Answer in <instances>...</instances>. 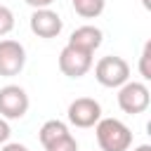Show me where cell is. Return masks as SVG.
Masks as SVG:
<instances>
[{"label": "cell", "instance_id": "cell-7", "mask_svg": "<svg viewBox=\"0 0 151 151\" xmlns=\"http://www.w3.org/2000/svg\"><path fill=\"white\" fill-rule=\"evenodd\" d=\"M92 68V54L66 45L59 52V71L68 78H83Z\"/></svg>", "mask_w": 151, "mask_h": 151}, {"label": "cell", "instance_id": "cell-14", "mask_svg": "<svg viewBox=\"0 0 151 151\" xmlns=\"http://www.w3.org/2000/svg\"><path fill=\"white\" fill-rule=\"evenodd\" d=\"M14 28V12L5 5H0V38L7 35L9 31Z\"/></svg>", "mask_w": 151, "mask_h": 151}, {"label": "cell", "instance_id": "cell-6", "mask_svg": "<svg viewBox=\"0 0 151 151\" xmlns=\"http://www.w3.org/2000/svg\"><path fill=\"white\" fill-rule=\"evenodd\" d=\"M26 66V50L19 40H0V76H19Z\"/></svg>", "mask_w": 151, "mask_h": 151}, {"label": "cell", "instance_id": "cell-4", "mask_svg": "<svg viewBox=\"0 0 151 151\" xmlns=\"http://www.w3.org/2000/svg\"><path fill=\"white\" fill-rule=\"evenodd\" d=\"M28 94L19 85H5L0 87V118L5 120H19L28 111Z\"/></svg>", "mask_w": 151, "mask_h": 151}, {"label": "cell", "instance_id": "cell-15", "mask_svg": "<svg viewBox=\"0 0 151 151\" xmlns=\"http://www.w3.org/2000/svg\"><path fill=\"white\" fill-rule=\"evenodd\" d=\"M9 134H12V130H9V123H7L5 118H0V146H2V144H7Z\"/></svg>", "mask_w": 151, "mask_h": 151}, {"label": "cell", "instance_id": "cell-3", "mask_svg": "<svg viewBox=\"0 0 151 151\" xmlns=\"http://www.w3.org/2000/svg\"><path fill=\"white\" fill-rule=\"evenodd\" d=\"M149 101H151V94H149V87L144 83L127 80L125 85L118 87V106L130 116L144 113L149 109Z\"/></svg>", "mask_w": 151, "mask_h": 151}, {"label": "cell", "instance_id": "cell-12", "mask_svg": "<svg viewBox=\"0 0 151 151\" xmlns=\"http://www.w3.org/2000/svg\"><path fill=\"white\" fill-rule=\"evenodd\" d=\"M45 151H78V142H76L73 134H66V137L57 139L54 144L45 146Z\"/></svg>", "mask_w": 151, "mask_h": 151}, {"label": "cell", "instance_id": "cell-17", "mask_svg": "<svg viewBox=\"0 0 151 151\" xmlns=\"http://www.w3.org/2000/svg\"><path fill=\"white\" fill-rule=\"evenodd\" d=\"M0 151H28V146H24L19 142H7V144H2Z\"/></svg>", "mask_w": 151, "mask_h": 151}, {"label": "cell", "instance_id": "cell-8", "mask_svg": "<svg viewBox=\"0 0 151 151\" xmlns=\"http://www.w3.org/2000/svg\"><path fill=\"white\" fill-rule=\"evenodd\" d=\"M61 17L57 12H52L50 7L47 9H33L31 14V31L38 35V38H57L61 33Z\"/></svg>", "mask_w": 151, "mask_h": 151}, {"label": "cell", "instance_id": "cell-19", "mask_svg": "<svg viewBox=\"0 0 151 151\" xmlns=\"http://www.w3.org/2000/svg\"><path fill=\"white\" fill-rule=\"evenodd\" d=\"M142 2H144V7H146V9L151 7V2H149V0H142Z\"/></svg>", "mask_w": 151, "mask_h": 151}, {"label": "cell", "instance_id": "cell-11", "mask_svg": "<svg viewBox=\"0 0 151 151\" xmlns=\"http://www.w3.org/2000/svg\"><path fill=\"white\" fill-rule=\"evenodd\" d=\"M73 2V9L76 14H80L83 19H94L104 12V5L106 0H71Z\"/></svg>", "mask_w": 151, "mask_h": 151}, {"label": "cell", "instance_id": "cell-9", "mask_svg": "<svg viewBox=\"0 0 151 151\" xmlns=\"http://www.w3.org/2000/svg\"><path fill=\"white\" fill-rule=\"evenodd\" d=\"M101 42H104V33H101V28H97V26H92V24H85V26H78V28L71 33V38H68L66 45L94 54V50H99Z\"/></svg>", "mask_w": 151, "mask_h": 151}, {"label": "cell", "instance_id": "cell-1", "mask_svg": "<svg viewBox=\"0 0 151 151\" xmlns=\"http://www.w3.org/2000/svg\"><path fill=\"white\" fill-rule=\"evenodd\" d=\"M94 134L101 151H127L132 146V132L118 118H99Z\"/></svg>", "mask_w": 151, "mask_h": 151}, {"label": "cell", "instance_id": "cell-13", "mask_svg": "<svg viewBox=\"0 0 151 151\" xmlns=\"http://www.w3.org/2000/svg\"><path fill=\"white\" fill-rule=\"evenodd\" d=\"M139 73L144 80H151V42L144 45L142 57H139Z\"/></svg>", "mask_w": 151, "mask_h": 151}, {"label": "cell", "instance_id": "cell-5", "mask_svg": "<svg viewBox=\"0 0 151 151\" xmlns=\"http://www.w3.org/2000/svg\"><path fill=\"white\" fill-rule=\"evenodd\" d=\"M101 118V106L92 97H78L68 104V123L76 127H94Z\"/></svg>", "mask_w": 151, "mask_h": 151}, {"label": "cell", "instance_id": "cell-16", "mask_svg": "<svg viewBox=\"0 0 151 151\" xmlns=\"http://www.w3.org/2000/svg\"><path fill=\"white\" fill-rule=\"evenodd\" d=\"M24 2H26V5H31L33 9H47L54 0H24Z\"/></svg>", "mask_w": 151, "mask_h": 151}, {"label": "cell", "instance_id": "cell-2", "mask_svg": "<svg viewBox=\"0 0 151 151\" xmlns=\"http://www.w3.org/2000/svg\"><path fill=\"white\" fill-rule=\"evenodd\" d=\"M94 78L104 87H120L130 80V64L116 54L101 57L94 66Z\"/></svg>", "mask_w": 151, "mask_h": 151}, {"label": "cell", "instance_id": "cell-10", "mask_svg": "<svg viewBox=\"0 0 151 151\" xmlns=\"http://www.w3.org/2000/svg\"><path fill=\"white\" fill-rule=\"evenodd\" d=\"M66 134H71L68 132V127H66V123H61V120H47V123H42V127H40V144L42 146H50V144H54L57 139H61V137H66Z\"/></svg>", "mask_w": 151, "mask_h": 151}, {"label": "cell", "instance_id": "cell-18", "mask_svg": "<svg viewBox=\"0 0 151 151\" xmlns=\"http://www.w3.org/2000/svg\"><path fill=\"white\" fill-rule=\"evenodd\" d=\"M134 151H151V146H149V144H142V146H137Z\"/></svg>", "mask_w": 151, "mask_h": 151}]
</instances>
